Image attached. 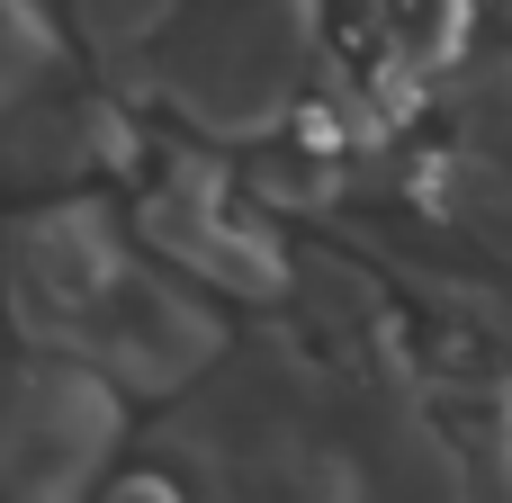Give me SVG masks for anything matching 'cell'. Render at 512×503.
Here are the masks:
<instances>
[{"label": "cell", "instance_id": "12", "mask_svg": "<svg viewBox=\"0 0 512 503\" xmlns=\"http://www.w3.org/2000/svg\"><path fill=\"white\" fill-rule=\"evenodd\" d=\"M99 503H189V486H180V477H171V468L153 459V468H117Z\"/></svg>", "mask_w": 512, "mask_h": 503}, {"label": "cell", "instance_id": "5", "mask_svg": "<svg viewBox=\"0 0 512 503\" xmlns=\"http://www.w3.org/2000/svg\"><path fill=\"white\" fill-rule=\"evenodd\" d=\"M144 270V243H135V207H108V198H45V207H18L9 216V315H18V342L27 351H72V333Z\"/></svg>", "mask_w": 512, "mask_h": 503}, {"label": "cell", "instance_id": "6", "mask_svg": "<svg viewBox=\"0 0 512 503\" xmlns=\"http://www.w3.org/2000/svg\"><path fill=\"white\" fill-rule=\"evenodd\" d=\"M126 396L81 369L27 351L9 378V432H0V495L9 503H99L126 450Z\"/></svg>", "mask_w": 512, "mask_h": 503}, {"label": "cell", "instance_id": "1", "mask_svg": "<svg viewBox=\"0 0 512 503\" xmlns=\"http://www.w3.org/2000/svg\"><path fill=\"white\" fill-rule=\"evenodd\" d=\"M153 459L189 503H477V468L423 378H369L306 333H243L234 360L162 414Z\"/></svg>", "mask_w": 512, "mask_h": 503}, {"label": "cell", "instance_id": "3", "mask_svg": "<svg viewBox=\"0 0 512 503\" xmlns=\"http://www.w3.org/2000/svg\"><path fill=\"white\" fill-rule=\"evenodd\" d=\"M135 243L162 270H180L189 288H207L216 306H279V297H297V252L243 198V162H216V144H198V135L153 153V180L135 198Z\"/></svg>", "mask_w": 512, "mask_h": 503}, {"label": "cell", "instance_id": "2", "mask_svg": "<svg viewBox=\"0 0 512 503\" xmlns=\"http://www.w3.org/2000/svg\"><path fill=\"white\" fill-rule=\"evenodd\" d=\"M333 81H342L333 0H198L189 27L144 72H117L108 90L171 108L198 144L261 153V144L297 135Z\"/></svg>", "mask_w": 512, "mask_h": 503}, {"label": "cell", "instance_id": "11", "mask_svg": "<svg viewBox=\"0 0 512 503\" xmlns=\"http://www.w3.org/2000/svg\"><path fill=\"white\" fill-rule=\"evenodd\" d=\"M81 63H90V54L72 45V27L54 18V0H9V63H0V99H9V117L90 90Z\"/></svg>", "mask_w": 512, "mask_h": 503}, {"label": "cell", "instance_id": "13", "mask_svg": "<svg viewBox=\"0 0 512 503\" xmlns=\"http://www.w3.org/2000/svg\"><path fill=\"white\" fill-rule=\"evenodd\" d=\"M486 18H495V54H512V0H486Z\"/></svg>", "mask_w": 512, "mask_h": 503}, {"label": "cell", "instance_id": "8", "mask_svg": "<svg viewBox=\"0 0 512 503\" xmlns=\"http://www.w3.org/2000/svg\"><path fill=\"white\" fill-rule=\"evenodd\" d=\"M486 0H333L342 36H351V72L387 99V117H432L441 81L468 63V27Z\"/></svg>", "mask_w": 512, "mask_h": 503}, {"label": "cell", "instance_id": "10", "mask_svg": "<svg viewBox=\"0 0 512 503\" xmlns=\"http://www.w3.org/2000/svg\"><path fill=\"white\" fill-rule=\"evenodd\" d=\"M198 0H54V18L72 27V45L117 81V72H144L180 27H189Z\"/></svg>", "mask_w": 512, "mask_h": 503}, {"label": "cell", "instance_id": "4", "mask_svg": "<svg viewBox=\"0 0 512 503\" xmlns=\"http://www.w3.org/2000/svg\"><path fill=\"white\" fill-rule=\"evenodd\" d=\"M234 324H225V306L207 297V288H189L180 270H162V261H144L81 333H72V351L63 360H81V369H99L126 405H189L225 360H234ZM54 360V351H45Z\"/></svg>", "mask_w": 512, "mask_h": 503}, {"label": "cell", "instance_id": "7", "mask_svg": "<svg viewBox=\"0 0 512 503\" xmlns=\"http://www.w3.org/2000/svg\"><path fill=\"white\" fill-rule=\"evenodd\" d=\"M432 189L414 216L512 270V54H468L432 99Z\"/></svg>", "mask_w": 512, "mask_h": 503}, {"label": "cell", "instance_id": "9", "mask_svg": "<svg viewBox=\"0 0 512 503\" xmlns=\"http://www.w3.org/2000/svg\"><path fill=\"white\" fill-rule=\"evenodd\" d=\"M243 198L261 216H288V225H315V216H342L351 207V153H333L324 135H279L261 153H243Z\"/></svg>", "mask_w": 512, "mask_h": 503}]
</instances>
